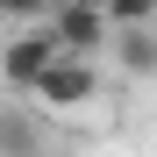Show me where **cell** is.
Returning <instances> with one entry per match:
<instances>
[{
  "label": "cell",
  "instance_id": "cell-5",
  "mask_svg": "<svg viewBox=\"0 0 157 157\" xmlns=\"http://www.w3.org/2000/svg\"><path fill=\"white\" fill-rule=\"evenodd\" d=\"M0 157H43V128L21 107H0Z\"/></svg>",
  "mask_w": 157,
  "mask_h": 157
},
{
  "label": "cell",
  "instance_id": "cell-7",
  "mask_svg": "<svg viewBox=\"0 0 157 157\" xmlns=\"http://www.w3.org/2000/svg\"><path fill=\"white\" fill-rule=\"evenodd\" d=\"M0 14H7V21H36V14H43V0H0Z\"/></svg>",
  "mask_w": 157,
  "mask_h": 157
},
{
  "label": "cell",
  "instance_id": "cell-1",
  "mask_svg": "<svg viewBox=\"0 0 157 157\" xmlns=\"http://www.w3.org/2000/svg\"><path fill=\"white\" fill-rule=\"evenodd\" d=\"M50 43H57V57H78V64H93L100 57V50H107V21H100V7H93V0H64V7H57V21H50V29H43Z\"/></svg>",
  "mask_w": 157,
  "mask_h": 157
},
{
  "label": "cell",
  "instance_id": "cell-2",
  "mask_svg": "<svg viewBox=\"0 0 157 157\" xmlns=\"http://www.w3.org/2000/svg\"><path fill=\"white\" fill-rule=\"evenodd\" d=\"M43 107H57V114H78V107H93V93H100V71L93 64H78V57H50V71L29 86Z\"/></svg>",
  "mask_w": 157,
  "mask_h": 157
},
{
  "label": "cell",
  "instance_id": "cell-4",
  "mask_svg": "<svg viewBox=\"0 0 157 157\" xmlns=\"http://www.w3.org/2000/svg\"><path fill=\"white\" fill-rule=\"evenodd\" d=\"M107 43H114V57H121L128 78H157V29H114Z\"/></svg>",
  "mask_w": 157,
  "mask_h": 157
},
{
  "label": "cell",
  "instance_id": "cell-3",
  "mask_svg": "<svg viewBox=\"0 0 157 157\" xmlns=\"http://www.w3.org/2000/svg\"><path fill=\"white\" fill-rule=\"evenodd\" d=\"M50 57H57V43H50L43 29H29V36H7V50H0V78H7V93H29L36 78L50 71Z\"/></svg>",
  "mask_w": 157,
  "mask_h": 157
},
{
  "label": "cell",
  "instance_id": "cell-6",
  "mask_svg": "<svg viewBox=\"0 0 157 157\" xmlns=\"http://www.w3.org/2000/svg\"><path fill=\"white\" fill-rule=\"evenodd\" d=\"M107 29H150L157 21V0H93Z\"/></svg>",
  "mask_w": 157,
  "mask_h": 157
}]
</instances>
